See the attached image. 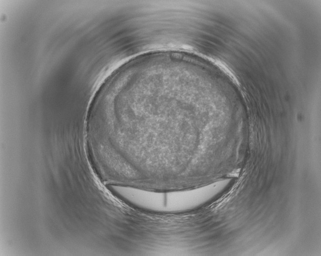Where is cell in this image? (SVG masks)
I'll return each mask as SVG.
<instances>
[{
	"label": "cell",
	"instance_id": "cell-1",
	"mask_svg": "<svg viewBox=\"0 0 321 256\" xmlns=\"http://www.w3.org/2000/svg\"><path fill=\"white\" fill-rule=\"evenodd\" d=\"M111 191L127 203L147 211L177 213L197 207L208 199L206 188L157 192L123 185H112Z\"/></svg>",
	"mask_w": 321,
	"mask_h": 256
}]
</instances>
